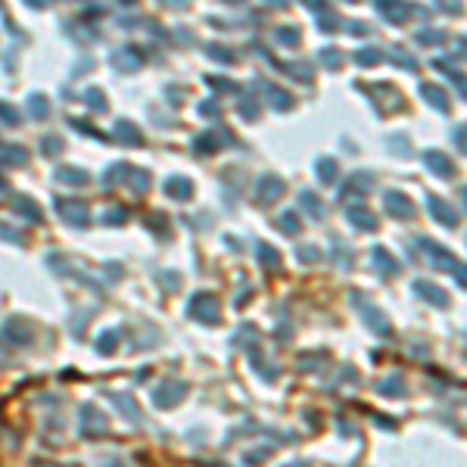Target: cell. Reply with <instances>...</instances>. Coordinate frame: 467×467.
Returning a JSON list of instances; mask_svg holds the SVG:
<instances>
[{
  "mask_svg": "<svg viewBox=\"0 0 467 467\" xmlns=\"http://www.w3.org/2000/svg\"><path fill=\"white\" fill-rule=\"evenodd\" d=\"M386 199H390V212L402 215V218H412V215H414V209L408 206V199H405V197H396V193H390Z\"/></svg>",
  "mask_w": 467,
  "mask_h": 467,
  "instance_id": "1",
  "label": "cell"
},
{
  "mask_svg": "<svg viewBox=\"0 0 467 467\" xmlns=\"http://www.w3.org/2000/svg\"><path fill=\"white\" fill-rule=\"evenodd\" d=\"M430 209H433L436 215H440V218L445 221V225H455V212H452V209H442V206H440V199H433V203H430Z\"/></svg>",
  "mask_w": 467,
  "mask_h": 467,
  "instance_id": "2",
  "label": "cell"
},
{
  "mask_svg": "<svg viewBox=\"0 0 467 467\" xmlns=\"http://www.w3.org/2000/svg\"><path fill=\"white\" fill-rule=\"evenodd\" d=\"M427 162L433 165V169H440L442 175H452V162H445L442 156H436V153H427Z\"/></svg>",
  "mask_w": 467,
  "mask_h": 467,
  "instance_id": "3",
  "label": "cell"
},
{
  "mask_svg": "<svg viewBox=\"0 0 467 467\" xmlns=\"http://www.w3.org/2000/svg\"><path fill=\"white\" fill-rule=\"evenodd\" d=\"M421 93H427L430 100H436V106H440V110H445V93L442 91H436V88H430V84H427V88H421Z\"/></svg>",
  "mask_w": 467,
  "mask_h": 467,
  "instance_id": "4",
  "label": "cell"
},
{
  "mask_svg": "<svg viewBox=\"0 0 467 467\" xmlns=\"http://www.w3.org/2000/svg\"><path fill=\"white\" fill-rule=\"evenodd\" d=\"M418 290H421V293H427V296H430V299H436V303H445V293H442V290H436V287L418 284Z\"/></svg>",
  "mask_w": 467,
  "mask_h": 467,
  "instance_id": "5",
  "label": "cell"
},
{
  "mask_svg": "<svg viewBox=\"0 0 467 467\" xmlns=\"http://www.w3.org/2000/svg\"><path fill=\"white\" fill-rule=\"evenodd\" d=\"M458 275H461V284L467 287V268H461V271H458Z\"/></svg>",
  "mask_w": 467,
  "mask_h": 467,
  "instance_id": "6",
  "label": "cell"
}]
</instances>
